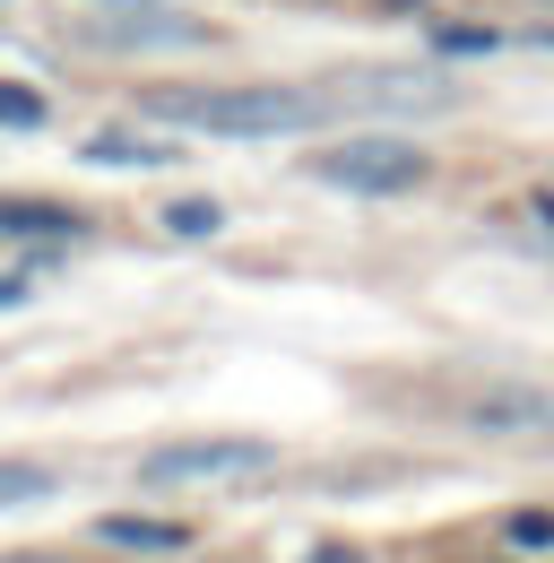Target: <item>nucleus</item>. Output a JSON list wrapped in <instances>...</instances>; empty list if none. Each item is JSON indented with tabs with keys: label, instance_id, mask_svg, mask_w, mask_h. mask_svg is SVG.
<instances>
[{
	"label": "nucleus",
	"instance_id": "2",
	"mask_svg": "<svg viewBox=\"0 0 554 563\" xmlns=\"http://www.w3.org/2000/svg\"><path fill=\"white\" fill-rule=\"evenodd\" d=\"M277 451L252 442V433H208V442H165L138 460L147 486H234V477H269Z\"/></svg>",
	"mask_w": 554,
	"mask_h": 563
},
{
	"label": "nucleus",
	"instance_id": "7",
	"mask_svg": "<svg viewBox=\"0 0 554 563\" xmlns=\"http://www.w3.org/2000/svg\"><path fill=\"white\" fill-rule=\"evenodd\" d=\"M0 122H9V131H35V122H44V96L18 87V78H0Z\"/></svg>",
	"mask_w": 554,
	"mask_h": 563
},
{
	"label": "nucleus",
	"instance_id": "5",
	"mask_svg": "<svg viewBox=\"0 0 554 563\" xmlns=\"http://www.w3.org/2000/svg\"><path fill=\"white\" fill-rule=\"evenodd\" d=\"M104 538H113V547H147V555L182 547V529H174V520H104Z\"/></svg>",
	"mask_w": 554,
	"mask_h": 563
},
{
	"label": "nucleus",
	"instance_id": "14",
	"mask_svg": "<svg viewBox=\"0 0 554 563\" xmlns=\"http://www.w3.org/2000/svg\"><path fill=\"white\" fill-rule=\"evenodd\" d=\"M18 563H53V555H18Z\"/></svg>",
	"mask_w": 554,
	"mask_h": 563
},
{
	"label": "nucleus",
	"instance_id": "6",
	"mask_svg": "<svg viewBox=\"0 0 554 563\" xmlns=\"http://www.w3.org/2000/svg\"><path fill=\"white\" fill-rule=\"evenodd\" d=\"M53 468H26V460H0V503H44Z\"/></svg>",
	"mask_w": 554,
	"mask_h": 563
},
{
	"label": "nucleus",
	"instance_id": "4",
	"mask_svg": "<svg viewBox=\"0 0 554 563\" xmlns=\"http://www.w3.org/2000/svg\"><path fill=\"white\" fill-rule=\"evenodd\" d=\"M0 234H78V209H53V200H0Z\"/></svg>",
	"mask_w": 554,
	"mask_h": 563
},
{
	"label": "nucleus",
	"instance_id": "13",
	"mask_svg": "<svg viewBox=\"0 0 554 563\" xmlns=\"http://www.w3.org/2000/svg\"><path fill=\"white\" fill-rule=\"evenodd\" d=\"M538 217H546V225H554V191H546V200H538Z\"/></svg>",
	"mask_w": 554,
	"mask_h": 563
},
{
	"label": "nucleus",
	"instance_id": "8",
	"mask_svg": "<svg viewBox=\"0 0 554 563\" xmlns=\"http://www.w3.org/2000/svg\"><path fill=\"white\" fill-rule=\"evenodd\" d=\"M96 165H165V147H147V140H122V131H104V140L87 147Z\"/></svg>",
	"mask_w": 554,
	"mask_h": 563
},
{
	"label": "nucleus",
	"instance_id": "3",
	"mask_svg": "<svg viewBox=\"0 0 554 563\" xmlns=\"http://www.w3.org/2000/svg\"><path fill=\"white\" fill-rule=\"evenodd\" d=\"M312 174L346 183V191H408V183H424V156L408 140H346L330 156H312Z\"/></svg>",
	"mask_w": 554,
	"mask_h": 563
},
{
	"label": "nucleus",
	"instance_id": "10",
	"mask_svg": "<svg viewBox=\"0 0 554 563\" xmlns=\"http://www.w3.org/2000/svg\"><path fill=\"white\" fill-rule=\"evenodd\" d=\"M511 547H554V520L546 511H520V520H511Z\"/></svg>",
	"mask_w": 554,
	"mask_h": 563
},
{
	"label": "nucleus",
	"instance_id": "1",
	"mask_svg": "<svg viewBox=\"0 0 554 563\" xmlns=\"http://www.w3.org/2000/svg\"><path fill=\"white\" fill-rule=\"evenodd\" d=\"M156 122H182V131H225V140H277V131H312L321 122V96H295V87H156L147 96Z\"/></svg>",
	"mask_w": 554,
	"mask_h": 563
},
{
	"label": "nucleus",
	"instance_id": "9",
	"mask_svg": "<svg viewBox=\"0 0 554 563\" xmlns=\"http://www.w3.org/2000/svg\"><path fill=\"white\" fill-rule=\"evenodd\" d=\"M174 234H217V200H182V209H165Z\"/></svg>",
	"mask_w": 554,
	"mask_h": 563
},
{
	"label": "nucleus",
	"instance_id": "12",
	"mask_svg": "<svg viewBox=\"0 0 554 563\" xmlns=\"http://www.w3.org/2000/svg\"><path fill=\"white\" fill-rule=\"evenodd\" d=\"M312 563H355V555H339V547H321V555H312Z\"/></svg>",
	"mask_w": 554,
	"mask_h": 563
},
{
	"label": "nucleus",
	"instance_id": "11",
	"mask_svg": "<svg viewBox=\"0 0 554 563\" xmlns=\"http://www.w3.org/2000/svg\"><path fill=\"white\" fill-rule=\"evenodd\" d=\"M9 303H26V286H18V278H0V312H9Z\"/></svg>",
	"mask_w": 554,
	"mask_h": 563
}]
</instances>
